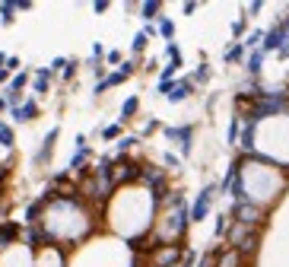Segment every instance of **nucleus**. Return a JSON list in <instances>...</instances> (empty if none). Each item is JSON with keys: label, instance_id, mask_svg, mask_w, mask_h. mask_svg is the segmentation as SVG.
Instances as JSON below:
<instances>
[{"label": "nucleus", "instance_id": "obj_7", "mask_svg": "<svg viewBox=\"0 0 289 267\" xmlns=\"http://www.w3.org/2000/svg\"><path fill=\"white\" fill-rule=\"evenodd\" d=\"M57 127H51V131H48V137H45V140H41V150L38 153H35V162H38V166H45V162L51 159V153H54V140H57Z\"/></svg>", "mask_w": 289, "mask_h": 267}, {"label": "nucleus", "instance_id": "obj_31", "mask_svg": "<svg viewBox=\"0 0 289 267\" xmlns=\"http://www.w3.org/2000/svg\"><path fill=\"white\" fill-rule=\"evenodd\" d=\"M162 159H165V166H172V169H175V166H178V156H175V153H165V156H162Z\"/></svg>", "mask_w": 289, "mask_h": 267}, {"label": "nucleus", "instance_id": "obj_22", "mask_svg": "<svg viewBox=\"0 0 289 267\" xmlns=\"http://www.w3.org/2000/svg\"><path fill=\"white\" fill-rule=\"evenodd\" d=\"M239 124H242V118L235 115V118H232V124H229V143H239Z\"/></svg>", "mask_w": 289, "mask_h": 267}, {"label": "nucleus", "instance_id": "obj_28", "mask_svg": "<svg viewBox=\"0 0 289 267\" xmlns=\"http://www.w3.org/2000/svg\"><path fill=\"white\" fill-rule=\"evenodd\" d=\"M73 73H76V61H67V67H64V80H73Z\"/></svg>", "mask_w": 289, "mask_h": 267}, {"label": "nucleus", "instance_id": "obj_13", "mask_svg": "<svg viewBox=\"0 0 289 267\" xmlns=\"http://www.w3.org/2000/svg\"><path fill=\"white\" fill-rule=\"evenodd\" d=\"M137 108H140V99H137V96H130L124 105H121V121H130V118L137 115Z\"/></svg>", "mask_w": 289, "mask_h": 267}, {"label": "nucleus", "instance_id": "obj_12", "mask_svg": "<svg viewBox=\"0 0 289 267\" xmlns=\"http://www.w3.org/2000/svg\"><path fill=\"white\" fill-rule=\"evenodd\" d=\"M239 61H245V45L235 41L232 48H226V64H239Z\"/></svg>", "mask_w": 289, "mask_h": 267}, {"label": "nucleus", "instance_id": "obj_18", "mask_svg": "<svg viewBox=\"0 0 289 267\" xmlns=\"http://www.w3.org/2000/svg\"><path fill=\"white\" fill-rule=\"evenodd\" d=\"M13 13H16V3H0V16H3V25L13 22Z\"/></svg>", "mask_w": 289, "mask_h": 267}, {"label": "nucleus", "instance_id": "obj_2", "mask_svg": "<svg viewBox=\"0 0 289 267\" xmlns=\"http://www.w3.org/2000/svg\"><path fill=\"white\" fill-rule=\"evenodd\" d=\"M140 172H143V166H137L134 159L127 156H118L115 166H111V178H115V188L118 185H130V182H140Z\"/></svg>", "mask_w": 289, "mask_h": 267}, {"label": "nucleus", "instance_id": "obj_35", "mask_svg": "<svg viewBox=\"0 0 289 267\" xmlns=\"http://www.w3.org/2000/svg\"><path fill=\"white\" fill-rule=\"evenodd\" d=\"M6 76H10V70H6V67H0V83H3Z\"/></svg>", "mask_w": 289, "mask_h": 267}, {"label": "nucleus", "instance_id": "obj_17", "mask_svg": "<svg viewBox=\"0 0 289 267\" xmlns=\"http://www.w3.org/2000/svg\"><path fill=\"white\" fill-rule=\"evenodd\" d=\"M159 10H162V3H156V0H153V3H143V6H140L143 19H156V13H159Z\"/></svg>", "mask_w": 289, "mask_h": 267}, {"label": "nucleus", "instance_id": "obj_15", "mask_svg": "<svg viewBox=\"0 0 289 267\" xmlns=\"http://www.w3.org/2000/svg\"><path fill=\"white\" fill-rule=\"evenodd\" d=\"M178 67H181V61H169L162 67V76H159V83H172V76L178 73Z\"/></svg>", "mask_w": 289, "mask_h": 267}, {"label": "nucleus", "instance_id": "obj_32", "mask_svg": "<svg viewBox=\"0 0 289 267\" xmlns=\"http://www.w3.org/2000/svg\"><path fill=\"white\" fill-rule=\"evenodd\" d=\"M178 267H194V255H191V252H188V255H185V261H181Z\"/></svg>", "mask_w": 289, "mask_h": 267}, {"label": "nucleus", "instance_id": "obj_16", "mask_svg": "<svg viewBox=\"0 0 289 267\" xmlns=\"http://www.w3.org/2000/svg\"><path fill=\"white\" fill-rule=\"evenodd\" d=\"M159 35H162V38H169V41H172V35H175V22H172V19H165V16L159 19Z\"/></svg>", "mask_w": 289, "mask_h": 267}, {"label": "nucleus", "instance_id": "obj_1", "mask_svg": "<svg viewBox=\"0 0 289 267\" xmlns=\"http://www.w3.org/2000/svg\"><path fill=\"white\" fill-rule=\"evenodd\" d=\"M232 223H242L245 229H255L261 223H267V210H261V207L251 204V201H239L232 207Z\"/></svg>", "mask_w": 289, "mask_h": 267}, {"label": "nucleus", "instance_id": "obj_10", "mask_svg": "<svg viewBox=\"0 0 289 267\" xmlns=\"http://www.w3.org/2000/svg\"><path fill=\"white\" fill-rule=\"evenodd\" d=\"M261 64H264V51H251V54H248V61H245V67H248V73L251 76H258L261 73Z\"/></svg>", "mask_w": 289, "mask_h": 267}, {"label": "nucleus", "instance_id": "obj_25", "mask_svg": "<svg viewBox=\"0 0 289 267\" xmlns=\"http://www.w3.org/2000/svg\"><path fill=\"white\" fill-rule=\"evenodd\" d=\"M165 54H169V61H181V51H178V45H175V41H169V45H165Z\"/></svg>", "mask_w": 289, "mask_h": 267}, {"label": "nucleus", "instance_id": "obj_6", "mask_svg": "<svg viewBox=\"0 0 289 267\" xmlns=\"http://www.w3.org/2000/svg\"><path fill=\"white\" fill-rule=\"evenodd\" d=\"M165 137L169 140H178L181 143V153H191V137H194V127L185 124V127H165Z\"/></svg>", "mask_w": 289, "mask_h": 267}, {"label": "nucleus", "instance_id": "obj_14", "mask_svg": "<svg viewBox=\"0 0 289 267\" xmlns=\"http://www.w3.org/2000/svg\"><path fill=\"white\" fill-rule=\"evenodd\" d=\"M0 143H3L6 150H13V143H16V134H13V127H6L3 121H0Z\"/></svg>", "mask_w": 289, "mask_h": 267}, {"label": "nucleus", "instance_id": "obj_26", "mask_svg": "<svg viewBox=\"0 0 289 267\" xmlns=\"http://www.w3.org/2000/svg\"><path fill=\"white\" fill-rule=\"evenodd\" d=\"M134 143H137V137H121V140H118V150H121V153H127Z\"/></svg>", "mask_w": 289, "mask_h": 267}, {"label": "nucleus", "instance_id": "obj_4", "mask_svg": "<svg viewBox=\"0 0 289 267\" xmlns=\"http://www.w3.org/2000/svg\"><path fill=\"white\" fill-rule=\"evenodd\" d=\"M286 41H289V32H286V25L280 22V25H274V29L264 35V45H261V51H264V54H267V51H280Z\"/></svg>", "mask_w": 289, "mask_h": 267}, {"label": "nucleus", "instance_id": "obj_19", "mask_svg": "<svg viewBox=\"0 0 289 267\" xmlns=\"http://www.w3.org/2000/svg\"><path fill=\"white\" fill-rule=\"evenodd\" d=\"M25 83H29V73H16V76H13V83H10V89H13V92H22V89H25Z\"/></svg>", "mask_w": 289, "mask_h": 267}, {"label": "nucleus", "instance_id": "obj_5", "mask_svg": "<svg viewBox=\"0 0 289 267\" xmlns=\"http://www.w3.org/2000/svg\"><path fill=\"white\" fill-rule=\"evenodd\" d=\"M16 239H22V229L16 226V223L3 220L0 223V252H6L10 245H16Z\"/></svg>", "mask_w": 289, "mask_h": 267}, {"label": "nucleus", "instance_id": "obj_33", "mask_svg": "<svg viewBox=\"0 0 289 267\" xmlns=\"http://www.w3.org/2000/svg\"><path fill=\"white\" fill-rule=\"evenodd\" d=\"M92 10H95V13H105V10H108V3H105V0H99V3H92Z\"/></svg>", "mask_w": 289, "mask_h": 267}, {"label": "nucleus", "instance_id": "obj_27", "mask_svg": "<svg viewBox=\"0 0 289 267\" xmlns=\"http://www.w3.org/2000/svg\"><path fill=\"white\" fill-rule=\"evenodd\" d=\"M232 35H235V38H242V35H245V19L232 22Z\"/></svg>", "mask_w": 289, "mask_h": 267}, {"label": "nucleus", "instance_id": "obj_20", "mask_svg": "<svg viewBox=\"0 0 289 267\" xmlns=\"http://www.w3.org/2000/svg\"><path fill=\"white\" fill-rule=\"evenodd\" d=\"M242 45H245V48H255V45H264V32H258V29H255V32H251L248 38L242 41Z\"/></svg>", "mask_w": 289, "mask_h": 267}, {"label": "nucleus", "instance_id": "obj_21", "mask_svg": "<svg viewBox=\"0 0 289 267\" xmlns=\"http://www.w3.org/2000/svg\"><path fill=\"white\" fill-rule=\"evenodd\" d=\"M102 137H105V140H115V137H121V124H108V127H102Z\"/></svg>", "mask_w": 289, "mask_h": 267}, {"label": "nucleus", "instance_id": "obj_34", "mask_svg": "<svg viewBox=\"0 0 289 267\" xmlns=\"http://www.w3.org/2000/svg\"><path fill=\"white\" fill-rule=\"evenodd\" d=\"M277 54H280V61H286V57H289V41H286V45L277 51Z\"/></svg>", "mask_w": 289, "mask_h": 267}, {"label": "nucleus", "instance_id": "obj_9", "mask_svg": "<svg viewBox=\"0 0 289 267\" xmlns=\"http://www.w3.org/2000/svg\"><path fill=\"white\" fill-rule=\"evenodd\" d=\"M32 118H38V105H35V102H22L19 108H13V121L25 124V121H32Z\"/></svg>", "mask_w": 289, "mask_h": 267}, {"label": "nucleus", "instance_id": "obj_3", "mask_svg": "<svg viewBox=\"0 0 289 267\" xmlns=\"http://www.w3.org/2000/svg\"><path fill=\"white\" fill-rule=\"evenodd\" d=\"M216 191H220V188L216 185H207L204 191L197 194V201H194V207H191V223H200L210 213V204H213V197H216Z\"/></svg>", "mask_w": 289, "mask_h": 267}, {"label": "nucleus", "instance_id": "obj_11", "mask_svg": "<svg viewBox=\"0 0 289 267\" xmlns=\"http://www.w3.org/2000/svg\"><path fill=\"white\" fill-rule=\"evenodd\" d=\"M48 83H51V70L48 67H38L35 70V92H48Z\"/></svg>", "mask_w": 289, "mask_h": 267}, {"label": "nucleus", "instance_id": "obj_30", "mask_svg": "<svg viewBox=\"0 0 289 267\" xmlns=\"http://www.w3.org/2000/svg\"><path fill=\"white\" fill-rule=\"evenodd\" d=\"M6 70H10V73L19 70V57H6Z\"/></svg>", "mask_w": 289, "mask_h": 267}, {"label": "nucleus", "instance_id": "obj_8", "mask_svg": "<svg viewBox=\"0 0 289 267\" xmlns=\"http://www.w3.org/2000/svg\"><path fill=\"white\" fill-rule=\"evenodd\" d=\"M191 92H194V80H178V83H172V92L165 99L169 102H185Z\"/></svg>", "mask_w": 289, "mask_h": 267}, {"label": "nucleus", "instance_id": "obj_23", "mask_svg": "<svg viewBox=\"0 0 289 267\" xmlns=\"http://www.w3.org/2000/svg\"><path fill=\"white\" fill-rule=\"evenodd\" d=\"M146 41H150V38H146V35H143V32H137V35H134V41H130V48H134V51H137V54H140V51H143V48H146Z\"/></svg>", "mask_w": 289, "mask_h": 267}, {"label": "nucleus", "instance_id": "obj_29", "mask_svg": "<svg viewBox=\"0 0 289 267\" xmlns=\"http://www.w3.org/2000/svg\"><path fill=\"white\" fill-rule=\"evenodd\" d=\"M105 61H108V64H121V51H108V54H105Z\"/></svg>", "mask_w": 289, "mask_h": 267}, {"label": "nucleus", "instance_id": "obj_24", "mask_svg": "<svg viewBox=\"0 0 289 267\" xmlns=\"http://www.w3.org/2000/svg\"><path fill=\"white\" fill-rule=\"evenodd\" d=\"M207 80H210V67H207V64H200V67H197V73H194V83H207Z\"/></svg>", "mask_w": 289, "mask_h": 267}]
</instances>
